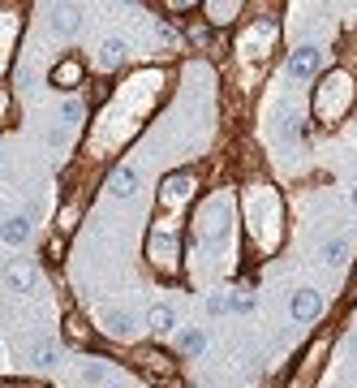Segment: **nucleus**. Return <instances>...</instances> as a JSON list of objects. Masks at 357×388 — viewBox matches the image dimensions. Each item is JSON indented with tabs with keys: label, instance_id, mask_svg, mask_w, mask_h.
Instances as JSON below:
<instances>
[{
	"label": "nucleus",
	"instance_id": "obj_1",
	"mask_svg": "<svg viewBox=\"0 0 357 388\" xmlns=\"http://www.w3.org/2000/svg\"><path fill=\"white\" fill-rule=\"evenodd\" d=\"M288 315H293L297 323L319 319L323 315V294H319V289H297V294L288 298Z\"/></svg>",
	"mask_w": 357,
	"mask_h": 388
},
{
	"label": "nucleus",
	"instance_id": "obj_2",
	"mask_svg": "<svg viewBox=\"0 0 357 388\" xmlns=\"http://www.w3.org/2000/svg\"><path fill=\"white\" fill-rule=\"evenodd\" d=\"M314 69H319V47L314 43L293 47V56H288V74H293V78H310Z\"/></svg>",
	"mask_w": 357,
	"mask_h": 388
},
{
	"label": "nucleus",
	"instance_id": "obj_3",
	"mask_svg": "<svg viewBox=\"0 0 357 388\" xmlns=\"http://www.w3.org/2000/svg\"><path fill=\"white\" fill-rule=\"evenodd\" d=\"M0 237H5V246H22V241L30 237V220L26 216H9L5 224H0Z\"/></svg>",
	"mask_w": 357,
	"mask_h": 388
},
{
	"label": "nucleus",
	"instance_id": "obj_4",
	"mask_svg": "<svg viewBox=\"0 0 357 388\" xmlns=\"http://www.w3.org/2000/svg\"><path fill=\"white\" fill-rule=\"evenodd\" d=\"M134 186H138V173H134V169H112V177H108V190L117 194V199L134 194Z\"/></svg>",
	"mask_w": 357,
	"mask_h": 388
},
{
	"label": "nucleus",
	"instance_id": "obj_5",
	"mask_svg": "<svg viewBox=\"0 0 357 388\" xmlns=\"http://www.w3.org/2000/svg\"><path fill=\"white\" fill-rule=\"evenodd\" d=\"M5 281L13 289H26V285H35V268L22 263V259H13V263H5Z\"/></svg>",
	"mask_w": 357,
	"mask_h": 388
},
{
	"label": "nucleus",
	"instance_id": "obj_6",
	"mask_svg": "<svg viewBox=\"0 0 357 388\" xmlns=\"http://www.w3.org/2000/svg\"><path fill=\"white\" fill-rule=\"evenodd\" d=\"M121 61H125V39H104L100 43V65L104 69H117Z\"/></svg>",
	"mask_w": 357,
	"mask_h": 388
},
{
	"label": "nucleus",
	"instance_id": "obj_7",
	"mask_svg": "<svg viewBox=\"0 0 357 388\" xmlns=\"http://www.w3.org/2000/svg\"><path fill=\"white\" fill-rule=\"evenodd\" d=\"M176 345H181V354H203V349H207V332H203V328H181Z\"/></svg>",
	"mask_w": 357,
	"mask_h": 388
},
{
	"label": "nucleus",
	"instance_id": "obj_8",
	"mask_svg": "<svg viewBox=\"0 0 357 388\" xmlns=\"http://www.w3.org/2000/svg\"><path fill=\"white\" fill-rule=\"evenodd\" d=\"M250 306H254L250 298H224V294H216V298L207 302V311L211 315H224V311H250Z\"/></svg>",
	"mask_w": 357,
	"mask_h": 388
},
{
	"label": "nucleus",
	"instance_id": "obj_9",
	"mask_svg": "<svg viewBox=\"0 0 357 388\" xmlns=\"http://www.w3.org/2000/svg\"><path fill=\"white\" fill-rule=\"evenodd\" d=\"M349 259V241L345 237H327L323 241V263H345Z\"/></svg>",
	"mask_w": 357,
	"mask_h": 388
},
{
	"label": "nucleus",
	"instance_id": "obj_10",
	"mask_svg": "<svg viewBox=\"0 0 357 388\" xmlns=\"http://www.w3.org/2000/svg\"><path fill=\"white\" fill-rule=\"evenodd\" d=\"M172 323H176L172 306H155V311L147 315V328H151V332H172Z\"/></svg>",
	"mask_w": 357,
	"mask_h": 388
},
{
	"label": "nucleus",
	"instance_id": "obj_11",
	"mask_svg": "<svg viewBox=\"0 0 357 388\" xmlns=\"http://www.w3.org/2000/svg\"><path fill=\"white\" fill-rule=\"evenodd\" d=\"M108 332H112V336H134V315L112 311V315H108Z\"/></svg>",
	"mask_w": 357,
	"mask_h": 388
},
{
	"label": "nucleus",
	"instance_id": "obj_12",
	"mask_svg": "<svg viewBox=\"0 0 357 388\" xmlns=\"http://www.w3.org/2000/svg\"><path fill=\"white\" fill-rule=\"evenodd\" d=\"M78 78H82V65H78V61L56 65V83H60V87H78Z\"/></svg>",
	"mask_w": 357,
	"mask_h": 388
},
{
	"label": "nucleus",
	"instance_id": "obj_13",
	"mask_svg": "<svg viewBox=\"0 0 357 388\" xmlns=\"http://www.w3.org/2000/svg\"><path fill=\"white\" fill-rule=\"evenodd\" d=\"M52 26H56V30H73V26H78V9H73V5H60V9L52 13Z\"/></svg>",
	"mask_w": 357,
	"mask_h": 388
},
{
	"label": "nucleus",
	"instance_id": "obj_14",
	"mask_svg": "<svg viewBox=\"0 0 357 388\" xmlns=\"http://www.w3.org/2000/svg\"><path fill=\"white\" fill-rule=\"evenodd\" d=\"M185 182H189L185 173H176V177H168V194H172V199H181V194H185Z\"/></svg>",
	"mask_w": 357,
	"mask_h": 388
},
{
	"label": "nucleus",
	"instance_id": "obj_15",
	"mask_svg": "<svg viewBox=\"0 0 357 388\" xmlns=\"http://www.w3.org/2000/svg\"><path fill=\"white\" fill-rule=\"evenodd\" d=\"M280 121H284L280 134H293V129H297V117H293V112H280Z\"/></svg>",
	"mask_w": 357,
	"mask_h": 388
},
{
	"label": "nucleus",
	"instance_id": "obj_16",
	"mask_svg": "<svg viewBox=\"0 0 357 388\" xmlns=\"http://www.w3.org/2000/svg\"><path fill=\"white\" fill-rule=\"evenodd\" d=\"M82 376H87V384H100V380H104V367H87Z\"/></svg>",
	"mask_w": 357,
	"mask_h": 388
},
{
	"label": "nucleus",
	"instance_id": "obj_17",
	"mask_svg": "<svg viewBox=\"0 0 357 388\" xmlns=\"http://www.w3.org/2000/svg\"><path fill=\"white\" fill-rule=\"evenodd\" d=\"M353 207H357V186H353Z\"/></svg>",
	"mask_w": 357,
	"mask_h": 388
}]
</instances>
